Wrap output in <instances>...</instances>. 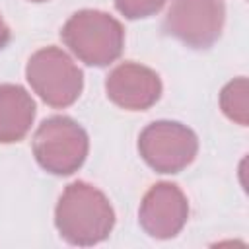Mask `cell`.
I'll list each match as a JSON object with an SVG mask.
<instances>
[{
    "label": "cell",
    "mask_w": 249,
    "mask_h": 249,
    "mask_svg": "<svg viewBox=\"0 0 249 249\" xmlns=\"http://www.w3.org/2000/svg\"><path fill=\"white\" fill-rule=\"evenodd\" d=\"M107 97L121 109L146 111L161 95V80L156 70L138 62H121L105 80Z\"/></svg>",
    "instance_id": "obj_8"
},
{
    "label": "cell",
    "mask_w": 249,
    "mask_h": 249,
    "mask_svg": "<svg viewBox=\"0 0 249 249\" xmlns=\"http://www.w3.org/2000/svg\"><path fill=\"white\" fill-rule=\"evenodd\" d=\"M31 2H45V0H31Z\"/></svg>",
    "instance_id": "obj_13"
},
{
    "label": "cell",
    "mask_w": 249,
    "mask_h": 249,
    "mask_svg": "<svg viewBox=\"0 0 249 249\" xmlns=\"http://www.w3.org/2000/svg\"><path fill=\"white\" fill-rule=\"evenodd\" d=\"M189 220V200L185 193L169 181L152 185L138 208L140 228L156 239L175 237Z\"/></svg>",
    "instance_id": "obj_7"
},
{
    "label": "cell",
    "mask_w": 249,
    "mask_h": 249,
    "mask_svg": "<svg viewBox=\"0 0 249 249\" xmlns=\"http://www.w3.org/2000/svg\"><path fill=\"white\" fill-rule=\"evenodd\" d=\"M25 80L31 89L51 107H70L84 89V74L78 64L58 47L35 51L25 64Z\"/></svg>",
    "instance_id": "obj_4"
},
{
    "label": "cell",
    "mask_w": 249,
    "mask_h": 249,
    "mask_svg": "<svg viewBox=\"0 0 249 249\" xmlns=\"http://www.w3.org/2000/svg\"><path fill=\"white\" fill-rule=\"evenodd\" d=\"M37 163L53 175H72L89 152V138L82 124L64 115L45 119L31 140Z\"/></svg>",
    "instance_id": "obj_3"
},
{
    "label": "cell",
    "mask_w": 249,
    "mask_h": 249,
    "mask_svg": "<svg viewBox=\"0 0 249 249\" xmlns=\"http://www.w3.org/2000/svg\"><path fill=\"white\" fill-rule=\"evenodd\" d=\"M54 226L70 245H97L109 237L115 226V210L97 187L86 181H72L56 202Z\"/></svg>",
    "instance_id": "obj_1"
},
{
    "label": "cell",
    "mask_w": 249,
    "mask_h": 249,
    "mask_svg": "<svg viewBox=\"0 0 249 249\" xmlns=\"http://www.w3.org/2000/svg\"><path fill=\"white\" fill-rule=\"evenodd\" d=\"M224 21V0H171L163 29L191 49H208L220 39Z\"/></svg>",
    "instance_id": "obj_6"
},
{
    "label": "cell",
    "mask_w": 249,
    "mask_h": 249,
    "mask_svg": "<svg viewBox=\"0 0 249 249\" xmlns=\"http://www.w3.org/2000/svg\"><path fill=\"white\" fill-rule=\"evenodd\" d=\"M165 0H115L117 10L126 19H142L156 16L163 8Z\"/></svg>",
    "instance_id": "obj_11"
},
{
    "label": "cell",
    "mask_w": 249,
    "mask_h": 249,
    "mask_svg": "<svg viewBox=\"0 0 249 249\" xmlns=\"http://www.w3.org/2000/svg\"><path fill=\"white\" fill-rule=\"evenodd\" d=\"M220 109L230 121L241 126H247L249 123V84L245 76H239L222 88Z\"/></svg>",
    "instance_id": "obj_10"
},
{
    "label": "cell",
    "mask_w": 249,
    "mask_h": 249,
    "mask_svg": "<svg viewBox=\"0 0 249 249\" xmlns=\"http://www.w3.org/2000/svg\"><path fill=\"white\" fill-rule=\"evenodd\" d=\"M138 152L154 171L179 173L196 158L198 138L183 123L154 121L140 132Z\"/></svg>",
    "instance_id": "obj_5"
},
{
    "label": "cell",
    "mask_w": 249,
    "mask_h": 249,
    "mask_svg": "<svg viewBox=\"0 0 249 249\" xmlns=\"http://www.w3.org/2000/svg\"><path fill=\"white\" fill-rule=\"evenodd\" d=\"M10 27L6 25V21H4V18L0 16V49H4L6 45H8V41H10Z\"/></svg>",
    "instance_id": "obj_12"
},
{
    "label": "cell",
    "mask_w": 249,
    "mask_h": 249,
    "mask_svg": "<svg viewBox=\"0 0 249 249\" xmlns=\"http://www.w3.org/2000/svg\"><path fill=\"white\" fill-rule=\"evenodd\" d=\"M62 43L88 66H109L124 49L123 23L101 10H78L60 29Z\"/></svg>",
    "instance_id": "obj_2"
},
{
    "label": "cell",
    "mask_w": 249,
    "mask_h": 249,
    "mask_svg": "<svg viewBox=\"0 0 249 249\" xmlns=\"http://www.w3.org/2000/svg\"><path fill=\"white\" fill-rule=\"evenodd\" d=\"M37 105L31 93L18 84H0V144H14L25 138Z\"/></svg>",
    "instance_id": "obj_9"
}]
</instances>
